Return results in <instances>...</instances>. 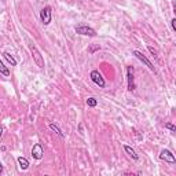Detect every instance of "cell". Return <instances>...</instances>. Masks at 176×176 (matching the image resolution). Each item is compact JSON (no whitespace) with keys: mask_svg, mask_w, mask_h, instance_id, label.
I'll use <instances>...</instances> for the list:
<instances>
[{"mask_svg":"<svg viewBox=\"0 0 176 176\" xmlns=\"http://www.w3.org/2000/svg\"><path fill=\"white\" fill-rule=\"evenodd\" d=\"M44 156V149L40 143H36L34 146L32 147V157L34 160H41Z\"/></svg>","mask_w":176,"mask_h":176,"instance_id":"cell-7","label":"cell"},{"mask_svg":"<svg viewBox=\"0 0 176 176\" xmlns=\"http://www.w3.org/2000/svg\"><path fill=\"white\" fill-rule=\"evenodd\" d=\"M132 54L135 55V57H136V58H138V59H139L140 62H143V63L146 65V66L149 68L150 70H154V66H153V63H151V62H150L149 59H147V58L144 57V55H143L142 53H140V51H136V50H135V51H132Z\"/></svg>","mask_w":176,"mask_h":176,"instance_id":"cell-8","label":"cell"},{"mask_svg":"<svg viewBox=\"0 0 176 176\" xmlns=\"http://www.w3.org/2000/svg\"><path fill=\"white\" fill-rule=\"evenodd\" d=\"M30 53H32V58H33V61H34V63L37 65L40 69H43L44 68V59H43V57H41V54H40V51L37 50L36 47H32L30 48Z\"/></svg>","mask_w":176,"mask_h":176,"instance_id":"cell-4","label":"cell"},{"mask_svg":"<svg viewBox=\"0 0 176 176\" xmlns=\"http://www.w3.org/2000/svg\"><path fill=\"white\" fill-rule=\"evenodd\" d=\"M0 73H2L3 76H6V77H8V76H10V70H8V68L4 66V63H3L2 61H0Z\"/></svg>","mask_w":176,"mask_h":176,"instance_id":"cell-13","label":"cell"},{"mask_svg":"<svg viewBox=\"0 0 176 176\" xmlns=\"http://www.w3.org/2000/svg\"><path fill=\"white\" fill-rule=\"evenodd\" d=\"M89 78H91V81L96 84L99 88H105L106 87V81L105 78H103V76L99 73L98 70H92L91 73H89Z\"/></svg>","mask_w":176,"mask_h":176,"instance_id":"cell-3","label":"cell"},{"mask_svg":"<svg viewBox=\"0 0 176 176\" xmlns=\"http://www.w3.org/2000/svg\"><path fill=\"white\" fill-rule=\"evenodd\" d=\"M18 165L22 171H26L28 168H29V161H28L25 157H18Z\"/></svg>","mask_w":176,"mask_h":176,"instance_id":"cell-10","label":"cell"},{"mask_svg":"<svg viewBox=\"0 0 176 176\" xmlns=\"http://www.w3.org/2000/svg\"><path fill=\"white\" fill-rule=\"evenodd\" d=\"M165 128L172 131V132H175V131H176V127L173 125V124H171V123H167V124H165Z\"/></svg>","mask_w":176,"mask_h":176,"instance_id":"cell-15","label":"cell"},{"mask_svg":"<svg viewBox=\"0 0 176 176\" xmlns=\"http://www.w3.org/2000/svg\"><path fill=\"white\" fill-rule=\"evenodd\" d=\"M147 50H149V51H150V53H151V54H153V55H154V57H157V51H156V50H154V48H153V47H151V46H149V47H147Z\"/></svg>","mask_w":176,"mask_h":176,"instance_id":"cell-17","label":"cell"},{"mask_svg":"<svg viewBox=\"0 0 176 176\" xmlns=\"http://www.w3.org/2000/svg\"><path fill=\"white\" fill-rule=\"evenodd\" d=\"M48 127H50V129H51V131H54V132L57 133V135H59L61 138H65V133L62 132V131L59 129V127L55 125L54 123H50V124H48Z\"/></svg>","mask_w":176,"mask_h":176,"instance_id":"cell-11","label":"cell"},{"mask_svg":"<svg viewBox=\"0 0 176 176\" xmlns=\"http://www.w3.org/2000/svg\"><path fill=\"white\" fill-rule=\"evenodd\" d=\"M99 48H101V47H99V46H92V47H89V50H88V53H95V51L96 50H99Z\"/></svg>","mask_w":176,"mask_h":176,"instance_id":"cell-16","label":"cell"},{"mask_svg":"<svg viewBox=\"0 0 176 176\" xmlns=\"http://www.w3.org/2000/svg\"><path fill=\"white\" fill-rule=\"evenodd\" d=\"M2 172H3V165L0 164V173H2Z\"/></svg>","mask_w":176,"mask_h":176,"instance_id":"cell-20","label":"cell"},{"mask_svg":"<svg viewBox=\"0 0 176 176\" xmlns=\"http://www.w3.org/2000/svg\"><path fill=\"white\" fill-rule=\"evenodd\" d=\"M76 33L77 34H81V36H89V37H95L96 36V32L94 29H92L91 26L85 25V23H80V25H77L74 28Z\"/></svg>","mask_w":176,"mask_h":176,"instance_id":"cell-1","label":"cell"},{"mask_svg":"<svg viewBox=\"0 0 176 176\" xmlns=\"http://www.w3.org/2000/svg\"><path fill=\"white\" fill-rule=\"evenodd\" d=\"M3 57L8 61V63H11V66H17V63H18V62H17V59L10 53H3Z\"/></svg>","mask_w":176,"mask_h":176,"instance_id":"cell-12","label":"cell"},{"mask_svg":"<svg viewBox=\"0 0 176 176\" xmlns=\"http://www.w3.org/2000/svg\"><path fill=\"white\" fill-rule=\"evenodd\" d=\"M40 19H41V23H43L44 26L51 23V19H53V8H51L50 6H46L40 11Z\"/></svg>","mask_w":176,"mask_h":176,"instance_id":"cell-2","label":"cell"},{"mask_svg":"<svg viewBox=\"0 0 176 176\" xmlns=\"http://www.w3.org/2000/svg\"><path fill=\"white\" fill-rule=\"evenodd\" d=\"M96 105H98V101H96L95 98H88L87 99V106L88 108H95Z\"/></svg>","mask_w":176,"mask_h":176,"instance_id":"cell-14","label":"cell"},{"mask_svg":"<svg viewBox=\"0 0 176 176\" xmlns=\"http://www.w3.org/2000/svg\"><path fill=\"white\" fill-rule=\"evenodd\" d=\"M160 158H161L163 161H165V163H168V164H176V158H175V156L172 154V151L167 150V149L161 150Z\"/></svg>","mask_w":176,"mask_h":176,"instance_id":"cell-5","label":"cell"},{"mask_svg":"<svg viewBox=\"0 0 176 176\" xmlns=\"http://www.w3.org/2000/svg\"><path fill=\"white\" fill-rule=\"evenodd\" d=\"M3 131H4V129H3V127H0V138L3 136Z\"/></svg>","mask_w":176,"mask_h":176,"instance_id":"cell-19","label":"cell"},{"mask_svg":"<svg viewBox=\"0 0 176 176\" xmlns=\"http://www.w3.org/2000/svg\"><path fill=\"white\" fill-rule=\"evenodd\" d=\"M124 150H125V153L128 154V156H129L131 158H132L133 161H138V160H139V156H138L136 151L133 150L131 146H128V144H124Z\"/></svg>","mask_w":176,"mask_h":176,"instance_id":"cell-9","label":"cell"},{"mask_svg":"<svg viewBox=\"0 0 176 176\" xmlns=\"http://www.w3.org/2000/svg\"><path fill=\"white\" fill-rule=\"evenodd\" d=\"M171 25H172V29L176 30V19H175V18H172V21H171Z\"/></svg>","mask_w":176,"mask_h":176,"instance_id":"cell-18","label":"cell"},{"mask_svg":"<svg viewBox=\"0 0 176 176\" xmlns=\"http://www.w3.org/2000/svg\"><path fill=\"white\" fill-rule=\"evenodd\" d=\"M127 80H128V89L133 91L135 89V78H133V66L127 68Z\"/></svg>","mask_w":176,"mask_h":176,"instance_id":"cell-6","label":"cell"}]
</instances>
